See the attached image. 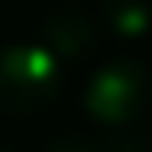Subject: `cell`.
Wrapping results in <instances>:
<instances>
[{
  "label": "cell",
  "mask_w": 152,
  "mask_h": 152,
  "mask_svg": "<svg viewBox=\"0 0 152 152\" xmlns=\"http://www.w3.org/2000/svg\"><path fill=\"white\" fill-rule=\"evenodd\" d=\"M46 152H103V145H99V138H88L81 131H60L46 145Z\"/></svg>",
  "instance_id": "8992f818"
},
{
  "label": "cell",
  "mask_w": 152,
  "mask_h": 152,
  "mask_svg": "<svg viewBox=\"0 0 152 152\" xmlns=\"http://www.w3.org/2000/svg\"><path fill=\"white\" fill-rule=\"evenodd\" d=\"M60 92V60L42 42L0 46V113L28 117Z\"/></svg>",
  "instance_id": "6da1fadb"
},
{
  "label": "cell",
  "mask_w": 152,
  "mask_h": 152,
  "mask_svg": "<svg viewBox=\"0 0 152 152\" xmlns=\"http://www.w3.org/2000/svg\"><path fill=\"white\" fill-rule=\"evenodd\" d=\"M103 21L120 42H138L152 32L149 0H103Z\"/></svg>",
  "instance_id": "277c9868"
},
{
  "label": "cell",
  "mask_w": 152,
  "mask_h": 152,
  "mask_svg": "<svg viewBox=\"0 0 152 152\" xmlns=\"http://www.w3.org/2000/svg\"><path fill=\"white\" fill-rule=\"evenodd\" d=\"M149 96H152L149 67L134 57H117L88 78L81 103H85V113L92 120H99L113 131L124 124H134L145 113Z\"/></svg>",
  "instance_id": "7a4b0ae2"
},
{
  "label": "cell",
  "mask_w": 152,
  "mask_h": 152,
  "mask_svg": "<svg viewBox=\"0 0 152 152\" xmlns=\"http://www.w3.org/2000/svg\"><path fill=\"white\" fill-rule=\"evenodd\" d=\"M99 145L103 152H152V124L134 120V124L113 127L106 138H99Z\"/></svg>",
  "instance_id": "5b68a950"
},
{
  "label": "cell",
  "mask_w": 152,
  "mask_h": 152,
  "mask_svg": "<svg viewBox=\"0 0 152 152\" xmlns=\"http://www.w3.org/2000/svg\"><path fill=\"white\" fill-rule=\"evenodd\" d=\"M39 42L57 60H75L96 46V28L81 11H50L39 25Z\"/></svg>",
  "instance_id": "3957f363"
},
{
  "label": "cell",
  "mask_w": 152,
  "mask_h": 152,
  "mask_svg": "<svg viewBox=\"0 0 152 152\" xmlns=\"http://www.w3.org/2000/svg\"><path fill=\"white\" fill-rule=\"evenodd\" d=\"M0 152H18V149H11V145H0Z\"/></svg>",
  "instance_id": "52a82bcc"
}]
</instances>
